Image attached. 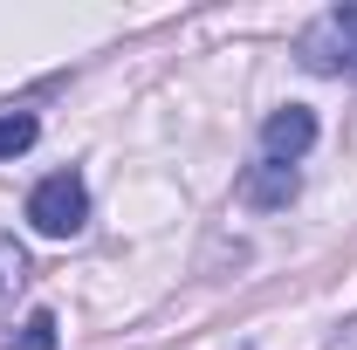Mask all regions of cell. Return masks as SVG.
<instances>
[{
  "instance_id": "obj_1",
  "label": "cell",
  "mask_w": 357,
  "mask_h": 350,
  "mask_svg": "<svg viewBox=\"0 0 357 350\" xmlns=\"http://www.w3.org/2000/svg\"><path fill=\"white\" fill-rule=\"evenodd\" d=\"M28 220H35V234H48V241L83 234V220H89V185H83V172H48L42 185L28 192Z\"/></svg>"
},
{
  "instance_id": "obj_2",
  "label": "cell",
  "mask_w": 357,
  "mask_h": 350,
  "mask_svg": "<svg viewBox=\"0 0 357 350\" xmlns=\"http://www.w3.org/2000/svg\"><path fill=\"white\" fill-rule=\"evenodd\" d=\"M303 62L316 76H357V7H330L303 28Z\"/></svg>"
},
{
  "instance_id": "obj_3",
  "label": "cell",
  "mask_w": 357,
  "mask_h": 350,
  "mask_svg": "<svg viewBox=\"0 0 357 350\" xmlns=\"http://www.w3.org/2000/svg\"><path fill=\"white\" fill-rule=\"evenodd\" d=\"M310 144H316V117L303 110V103H282V110L261 124V151H268V165H296Z\"/></svg>"
},
{
  "instance_id": "obj_4",
  "label": "cell",
  "mask_w": 357,
  "mask_h": 350,
  "mask_svg": "<svg viewBox=\"0 0 357 350\" xmlns=\"http://www.w3.org/2000/svg\"><path fill=\"white\" fill-rule=\"evenodd\" d=\"M303 192V178H296V165H255V172L241 178V199L248 206H261V213H275V206H289Z\"/></svg>"
},
{
  "instance_id": "obj_5",
  "label": "cell",
  "mask_w": 357,
  "mask_h": 350,
  "mask_svg": "<svg viewBox=\"0 0 357 350\" xmlns=\"http://www.w3.org/2000/svg\"><path fill=\"white\" fill-rule=\"evenodd\" d=\"M35 137H42L35 110H0V158H21V151H28Z\"/></svg>"
},
{
  "instance_id": "obj_6",
  "label": "cell",
  "mask_w": 357,
  "mask_h": 350,
  "mask_svg": "<svg viewBox=\"0 0 357 350\" xmlns=\"http://www.w3.org/2000/svg\"><path fill=\"white\" fill-rule=\"evenodd\" d=\"M55 330H62V323H55V309H35V316L21 323V337H14L7 350H62V337H55Z\"/></svg>"
},
{
  "instance_id": "obj_7",
  "label": "cell",
  "mask_w": 357,
  "mask_h": 350,
  "mask_svg": "<svg viewBox=\"0 0 357 350\" xmlns=\"http://www.w3.org/2000/svg\"><path fill=\"white\" fill-rule=\"evenodd\" d=\"M21 282H28V254H21V248L0 234V309L14 303V289H21Z\"/></svg>"
}]
</instances>
